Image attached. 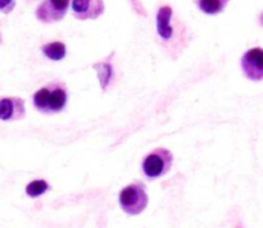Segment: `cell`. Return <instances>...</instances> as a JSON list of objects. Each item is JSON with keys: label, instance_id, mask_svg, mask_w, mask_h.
<instances>
[{"label": "cell", "instance_id": "cell-10", "mask_svg": "<svg viewBox=\"0 0 263 228\" xmlns=\"http://www.w3.org/2000/svg\"><path fill=\"white\" fill-rule=\"evenodd\" d=\"M41 51H43V54L48 59H50V60H54V61H58V60H62V59L66 56L67 49L63 43H61V41H54V43L45 44V45L41 48Z\"/></svg>", "mask_w": 263, "mask_h": 228}, {"label": "cell", "instance_id": "cell-7", "mask_svg": "<svg viewBox=\"0 0 263 228\" xmlns=\"http://www.w3.org/2000/svg\"><path fill=\"white\" fill-rule=\"evenodd\" d=\"M26 114L25 101L21 97H3L0 99V120L13 122L22 119Z\"/></svg>", "mask_w": 263, "mask_h": 228}, {"label": "cell", "instance_id": "cell-11", "mask_svg": "<svg viewBox=\"0 0 263 228\" xmlns=\"http://www.w3.org/2000/svg\"><path fill=\"white\" fill-rule=\"evenodd\" d=\"M229 2L230 0H195V4L205 14L215 15L222 12Z\"/></svg>", "mask_w": 263, "mask_h": 228}, {"label": "cell", "instance_id": "cell-13", "mask_svg": "<svg viewBox=\"0 0 263 228\" xmlns=\"http://www.w3.org/2000/svg\"><path fill=\"white\" fill-rule=\"evenodd\" d=\"M14 8V0H0V12L9 13Z\"/></svg>", "mask_w": 263, "mask_h": 228}, {"label": "cell", "instance_id": "cell-1", "mask_svg": "<svg viewBox=\"0 0 263 228\" xmlns=\"http://www.w3.org/2000/svg\"><path fill=\"white\" fill-rule=\"evenodd\" d=\"M68 94L63 82L53 81L33 94V107L44 114H55L66 108Z\"/></svg>", "mask_w": 263, "mask_h": 228}, {"label": "cell", "instance_id": "cell-2", "mask_svg": "<svg viewBox=\"0 0 263 228\" xmlns=\"http://www.w3.org/2000/svg\"><path fill=\"white\" fill-rule=\"evenodd\" d=\"M148 194L145 184L141 182H134L120 192V205L128 215H139L148 206Z\"/></svg>", "mask_w": 263, "mask_h": 228}, {"label": "cell", "instance_id": "cell-8", "mask_svg": "<svg viewBox=\"0 0 263 228\" xmlns=\"http://www.w3.org/2000/svg\"><path fill=\"white\" fill-rule=\"evenodd\" d=\"M172 8L163 5L157 12V32L158 36L164 41L170 43L175 36V28L172 26Z\"/></svg>", "mask_w": 263, "mask_h": 228}, {"label": "cell", "instance_id": "cell-3", "mask_svg": "<svg viewBox=\"0 0 263 228\" xmlns=\"http://www.w3.org/2000/svg\"><path fill=\"white\" fill-rule=\"evenodd\" d=\"M174 163V155L168 149L157 148L144 158L141 168L148 178L154 179L168 173Z\"/></svg>", "mask_w": 263, "mask_h": 228}, {"label": "cell", "instance_id": "cell-5", "mask_svg": "<svg viewBox=\"0 0 263 228\" xmlns=\"http://www.w3.org/2000/svg\"><path fill=\"white\" fill-rule=\"evenodd\" d=\"M241 69L247 78L258 82L263 79V49L252 48L241 56Z\"/></svg>", "mask_w": 263, "mask_h": 228}, {"label": "cell", "instance_id": "cell-12", "mask_svg": "<svg viewBox=\"0 0 263 228\" xmlns=\"http://www.w3.org/2000/svg\"><path fill=\"white\" fill-rule=\"evenodd\" d=\"M50 189L45 179H35L26 186V194L30 197H39L45 194Z\"/></svg>", "mask_w": 263, "mask_h": 228}, {"label": "cell", "instance_id": "cell-6", "mask_svg": "<svg viewBox=\"0 0 263 228\" xmlns=\"http://www.w3.org/2000/svg\"><path fill=\"white\" fill-rule=\"evenodd\" d=\"M71 8L77 19H97L104 13V2L103 0H72Z\"/></svg>", "mask_w": 263, "mask_h": 228}, {"label": "cell", "instance_id": "cell-9", "mask_svg": "<svg viewBox=\"0 0 263 228\" xmlns=\"http://www.w3.org/2000/svg\"><path fill=\"white\" fill-rule=\"evenodd\" d=\"M110 58H112V55H109L104 60H100L98 63L92 64V68L97 71L98 79H99L100 87H102L103 91H107L108 87H109V85L113 81V74H115V72H113V66L112 61H110Z\"/></svg>", "mask_w": 263, "mask_h": 228}, {"label": "cell", "instance_id": "cell-4", "mask_svg": "<svg viewBox=\"0 0 263 228\" xmlns=\"http://www.w3.org/2000/svg\"><path fill=\"white\" fill-rule=\"evenodd\" d=\"M71 0H44L36 9V18L43 23H54L63 19Z\"/></svg>", "mask_w": 263, "mask_h": 228}]
</instances>
